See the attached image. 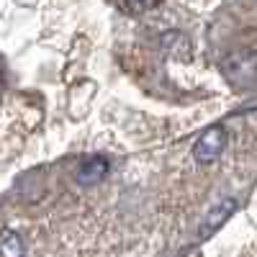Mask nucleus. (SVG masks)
Listing matches in <instances>:
<instances>
[{
    "mask_svg": "<svg viewBox=\"0 0 257 257\" xmlns=\"http://www.w3.org/2000/svg\"><path fill=\"white\" fill-rule=\"evenodd\" d=\"M226 142H229V134L224 126H208L196 139V144H193V160L198 165H211L213 160L221 157V152L226 149Z\"/></svg>",
    "mask_w": 257,
    "mask_h": 257,
    "instance_id": "f257e3e1",
    "label": "nucleus"
},
{
    "mask_svg": "<svg viewBox=\"0 0 257 257\" xmlns=\"http://www.w3.org/2000/svg\"><path fill=\"white\" fill-rule=\"evenodd\" d=\"M237 206H239V201H237V198H224V201H219V203H213V206H211V211L206 213L203 224H201L198 239H208L211 234H216V231H219L229 219H231V213L237 211Z\"/></svg>",
    "mask_w": 257,
    "mask_h": 257,
    "instance_id": "f03ea898",
    "label": "nucleus"
},
{
    "mask_svg": "<svg viewBox=\"0 0 257 257\" xmlns=\"http://www.w3.org/2000/svg\"><path fill=\"white\" fill-rule=\"evenodd\" d=\"M108 170H111L108 160H105L103 155H93V157H85V160L77 165L75 178H77V183H80V185L90 188V185L103 183V180H105V175H108Z\"/></svg>",
    "mask_w": 257,
    "mask_h": 257,
    "instance_id": "7ed1b4c3",
    "label": "nucleus"
},
{
    "mask_svg": "<svg viewBox=\"0 0 257 257\" xmlns=\"http://www.w3.org/2000/svg\"><path fill=\"white\" fill-rule=\"evenodd\" d=\"M224 72H226V77H231V80L249 85V82L254 80V52H252V49H244V52H237V54L226 57Z\"/></svg>",
    "mask_w": 257,
    "mask_h": 257,
    "instance_id": "20e7f679",
    "label": "nucleus"
},
{
    "mask_svg": "<svg viewBox=\"0 0 257 257\" xmlns=\"http://www.w3.org/2000/svg\"><path fill=\"white\" fill-rule=\"evenodd\" d=\"M0 257H26V247L18 231L13 229L0 231Z\"/></svg>",
    "mask_w": 257,
    "mask_h": 257,
    "instance_id": "39448f33",
    "label": "nucleus"
},
{
    "mask_svg": "<svg viewBox=\"0 0 257 257\" xmlns=\"http://www.w3.org/2000/svg\"><path fill=\"white\" fill-rule=\"evenodd\" d=\"M155 6H118V11H123V13H144V11H152Z\"/></svg>",
    "mask_w": 257,
    "mask_h": 257,
    "instance_id": "423d86ee",
    "label": "nucleus"
}]
</instances>
